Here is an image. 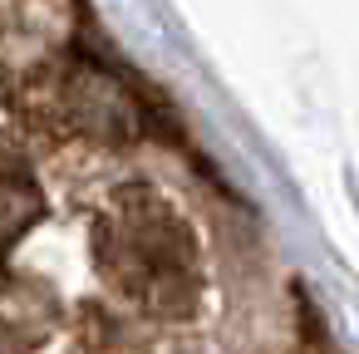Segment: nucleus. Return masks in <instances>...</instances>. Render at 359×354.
<instances>
[{
	"label": "nucleus",
	"instance_id": "f257e3e1",
	"mask_svg": "<svg viewBox=\"0 0 359 354\" xmlns=\"http://www.w3.org/2000/svg\"><path fill=\"white\" fill-rule=\"evenodd\" d=\"M104 261L109 275L153 315H192L202 295V261L187 222L148 192L123 202V217L104 241Z\"/></svg>",
	"mask_w": 359,
	"mask_h": 354
}]
</instances>
